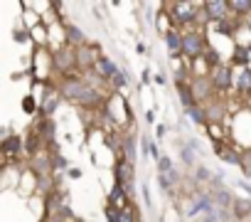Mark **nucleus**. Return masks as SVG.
Returning a JSON list of instances; mask_svg holds the SVG:
<instances>
[{"instance_id": "nucleus-28", "label": "nucleus", "mask_w": 251, "mask_h": 222, "mask_svg": "<svg viewBox=\"0 0 251 222\" xmlns=\"http://www.w3.org/2000/svg\"><path fill=\"white\" fill-rule=\"evenodd\" d=\"M170 170H175V166H173V158L163 153V156L158 158V173H160V175H168Z\"/></svg>"}, {"instance_id": "nucleus-7", "label": "nucleus", "mask_w": 251, "mask_h": 222, "mask_svg": "<svg viewBox=\"0 0 251 222\" xmlns=\"http://www.w3.org/2000/svg\"><path fill=\"white\" fill-rule=\"evenodd\" d=\"M190 84H192L195 99H197L200 104H209L212 99H217V89H214V84H212L209 77H195Z\"/></svg>"}, {"instance_id": "nucleus-35", "label": "nucleus", "mask_w": 251, "mask_h": 222, "mask_svg": "<svg viewBox=\"0 0 251 222\" xmlns=\"http://www.w3.org/2000/svg\"><path fill=\"white\" fill-rule=\"evenodd\" d=\"M192 222H217L214 217H209V215H200V217H195Z\"/></svg>"}, {"instance_id": "nucleus-25", "label": "nucleus", "mask_w": 251, "mask_h": 222, "mask_svg": "<svg viewBox=\"0 0 251 222\" xmlns=\"http://www.w3.org/2000/svg\"><path fill=\"white\" fill-rule=\"evenodd\" d=\"M249 52H251V50H249L246 45H236V47H234L231 64H239V67H244V69H246V67H249Z\"/></svg>"}, {"instance_id": "nucleus-21", "label": "nucleus", "mask_w": 251, "mask_h": 222, "mask_svg": "<svg viewBox=\"0 0 251 222\" xmlns=\"http://www.w3.org/2000/svg\"><path fill=\"white\" fill-rule=\"evenodd\" d=\"M229 10H231L234 18L244 20V18L251 15V0H229Z\"/></svg>"}, {"instance_id": "nucleus-1", "label": "nucleus", "mask_w": 251, "mask_h": 222, "mask_svg": "<svg viewBox=\"0 0 251 222\" xmlns=\"http://www.w3.org/2000/svg\"><path fill=\"white\" fill-rule=\"evenodd\" d=\"M57 89H59L62 99H67V101H72V104H76L81 109H99L103 104L99 89L94 84H89L81 74H72V77L59 79Z\"/></svg>"}, {"instance_id": "nucleus-16", "label": "nucleus", "mask_w": 251, "mask_h": 222, "mask_svg": "<svg viewBox=\"0 0 251 222\" xmlns=\"http://www.w3.org/2000/svg\"><path fill=\"white\" fill-rule=\"evenodd\" d=\"M182 37H185V32L182 30H168V35H165V45H168V50H170V55L173 57H177L180 59V55H182Z\"/></svg>"}, {"instance_id": "nucleus-3", "label": "nucleus", "mask_w": 251, "mask_h": 222, "mask_svg": "<svg viewBox=\"0 0 251 222\" xmlns=\"http://www.w3.org/2000/svg\"><path fill=\"white\" fill-rule=\"evenodd\" d=\"M76 69V50L64 45V47H54L52 50V72H59L62 79L72 77Z\"/></svg>"}, {"instance_id": "nucleus-37", "label": "nucleus", "mask_w": 251, "mask_h": 222, "mask_svg": "<svg viewBox=\"0 0 251 222\" xmlns=\"http://www.w3.org/2000/svg\"><path fill=\"white\" fill-rule=\"evenodd\" d=\"M153 79H155V84H165V77H163V74H155Z\"/></svg>"}, {"instance_id": "nucleus-8", "label": "nucleus", "mask_w": 251, "mask_h": 222, "mask_svg": "<svg viewBox=\"0 0 251 222\" xmlns=\"http://www.w3.org/2000/svg\"><path fill=\"white\" fill-rule=\"evenodd\" d=\"M23 151H25V139H23V136H5V139H3V156H5V168H8L10 163H18Z\"/></svg>"}, {"instance_id": "nucleus-36", "label": "nucleus", "mask_w": 251, "mask_h": 222, "mask_svg": "<svg viewBox=\"0 0 251 222\" xmlns=\"http://www.w3.org/2000/svg\"><path fill=\"white\" fill-rule=\"evenodd\" d=\"M23 106H25V111H35V101H32V99H25Z\"/></svg>"}, {"instance_id": "nucleus-38", "label": "nucleus", "mask_w": 251, "mask_h": 222, "mask_svg": "<svg viewBox=\"0 0 251 222\" xmlns=\"http://www.w3.org/2000/svg\"><path fill=\"white\" fill-rule=\"evenodd\" d=\"M50 222H59V220H57V217H54V220H50Z\"/></svg>"}, {"instance_id": "nucleus-13", "label": "nucleus", "mask_w": 251, "mask_h": 222, "mask_svg": "<svg viewBox=\"0 0 251 222\" xmlns=\"http://www.w3.org/2000/svg\"><path fill=\"white\" fill-rule=\"evenodd\" d=\"M64 42H67L69 47L79 50L81 45H86V35H84V30H81L79 25L67 23V25H64Z\"/></svg>"}, {"instance_id": "nucleus-12", "label": "nucleus", "mask_w": 251, "mask_h": 222, "mask_svg": "<svg viewBox=\"0 0 251 222\" xmlns=\"http://www.w3.org/2000/svg\"><path fill=\"white\" fill-rule=\"evenodd\" d=\"M202 106H204V111H207L209 124H222L224 116H229V114H226V104H224L222 96H217V99H212L209 104H202Z\"/></svg>"}, {"instance_id": "nucleus-18", "label": "nucleus", "mask_w": 251, "mask_h": 222, "mask_svg": "<svg viewBox=\"0 0 251 222\" xmlns=\"http://www.w3.org/2000/svg\"><path fill=\"white\" fill-rule=\"evenodd\" d=\"M234 89H236L239 94H244V96L251 94V69H249V67H246V69H239V72L234 74Z\"/></svg>"}, {"instance_id": "nucleus-24", "label": "nucleus", "mask_w": 251, "mask_h": 222, "mask_svg": "<svg viewBox=\"0 0 251 222\" xmlns=\"http://www.w3.org/2000/svg\"><path fill=\"white\" fill-rule=\"evenodd\" d=\"M30 37H32V40H35V42H37L42 50L50 45V32H47V28H45V25H35V28L30 30Z\"/></svg>"}, {"instance_id": "nucleus-20", "label": "nucleus", "mask_w": 251, "mask_h": 222, "mask_svg": "<svg viewBox=\"0 0 251 222\" xmlns=\"http://www.w3.org/2000/svg\"><path fill=\"white\" fill-rule=\"evenodd\" d=\"M231 215H234V220H249L251 217V200L249 197H234Z\"/></svg>"}, {"instance_id": "nucleus-9", "label": "nucleus", "mask_w": 251, "mask_h": 222, "mask_svg": "<svg viewBox=\"0 0 251 222\" xmlns=\"http://www.w3.org/2000/svg\"><path fill=\"white\" fill-rule=\"evenodd\" d=\"M214 153L224 161V163H229V166H239L241 168V161H244V153L234 146V143H226V141H217L214 143Z\"/></svg>"}, {"instance_id": "nucleus-14", "label": "nucleus", "mask_w": 251, "mask_h": 222, "mask_svg": "<svg viewBox=\"0 0 251 222\" xmlns=\"http://www.w3.org/2000/svg\"><path fill=\"white\" fill-rule=\"evenodd\" d=\"M94 72H96V77L101 79V82H113V77L118 74V67L108 59V57H99V62H96V67H94Z\"/></svg>"}, {"instance_id": "nucleus-11", "label": "nucleus", "mask_w": 251, "mask_h": 222, "mask_svg": "<svg viewBox=\"0 0 251 222\" xmlns=\"http://www.w3.org/2000/svg\"><path fill=\"white\" fill-rule=\"evenodd\" d=\"M32 131L52 148L54 146V121L50 119V116H40V119H35V124H32Z\"/></svg>"}, {"instance_id": "nucleus-33", "label": "nucleus", "mask_w": 251, "mask_h": 222, "mask_svg": "<svg viewBox=\"0 0 251 222\" xmlns=\"http://www.w3.org/2000/svg\"><path fill=\"white\" fill-rule=\"evenodd\" d=\"M165 134H168V126H163V124H158V126H155V136H158V139H163Z\"/></svg>"}, {"instance_id": "nucleus-2", "label": "nucleus", "mask_w": 251, "mask_h": 222, "mask_svg": "<svg viewBox=\"0 0 251 222\" xmlns=\"http://www.w3.org/2000/svg\"><path fill=\"white\" fill-rule=\"evenodd\" d=\"M207 47L209 45H207L204 30H187L185 32V37H182V55H185V59H190V62L202 59Z\"/></svg>"}, {"instance_id": "nucleus-17", "label": "nucleus", "mask_w": 251, "mask_h": 222, "mask_svg": "<svg viewBox=\"0 0 251 222\" xmlns=\"http://www.w3.org/2000/svg\"><path fill=\"white\" fill-rule=\"evenodd\" d=\"M209 197H212L214 207H219V210H231V205H234V197H231V193L226 188H214L209 193Z\"/></svg>"}, {"instance_id": "nucleus-26", "label": "nucleus", "mask_w": 251, "mask_h": 222, "mask_svg": "<svg viewBox=\"0 0 251 222\" xmlns=\"http://www.w3.org/2000/svg\"><path fill=\"white\" fill-rule=\"evenodd\" d=\"M180 161H182L187 168H197V151H195L190 143H185L182 151H180Z\"/></svg>"}, {"instance_id": "nucleus-27", "label": "nucleus", "mask_w": 251, "mask_h": 222, "mask_svg": "<svg viewBox=\"0 0 251 222\" xmlns=\"http://www.w3.org/2000/svg\"><path fill=\"white\" fill-rule=\"evenodd\" d=\"M192 180H195L197 185H204V183H209V185H212V180H214V173H212L207 166H197V168H195V175H192Z\"/></svg>"}, {"instance_id": "nucleus-5", "label": "nucleus", "mask_w": 251, "mask_h": 222, "mask_svg": "<svg viewBox=\"0 0 251 222\" xmlns=\"http://www.w3.org/2000/svg\"><path fill=\"white\" fill-rule=\"evenodd\" d=\"M99 57H101V50L96 47V45H81L79 50H76V67H79V74H86V72H94V67H96V62H99Z\"/></svg>"}, {"instance_id": "nucleus-34", "label": "nucleus", "mask_w": 251, "mask_h": 222, "mask_svg": "<svg viewBox=\"0 0 251 222\" xmlns=\"http://www.w3.org/2000/svg\"><path fill=\"white\" fill-rule=\"evenodd\" d=\"M236 188H241V190H246V193L251 195V183H246V180H239V183H236Z\"/></svg>"}, {"instance_id": "nucleus-29", "label": "nucleus", "mask_w": 251, "mask_h": 222, "mask_svg": "<svg viewBox=\"0 0 251 222\" xmlns=\"http://www.w3.org/2000/svg\"><path fill=\"white\" fill-rule=\"evenodd\" d=\"M106 220H108V222H121V210L113 207V205H108V207H106Z\"/></svg>"}, {"instance_id": "nucleus-31", "label": "nucleus", "mask_w": 251, "mask_h": 222, "mask_svg": "<svg viewBox=\"0 0 251 222\" xmlns=\"http://www.w3.org/2000/svg\"><path fill=\"white\" fill-rule=\"evenodd\" d=\"M126 82H128V79H126V72H121V69H118V74L113 77V82H111V84H113L116 89H123V86H126Z\"/></svg>"}, {"instance_id": "nucleus-4", "label": "nucleus", "mask_w": 251, "mask_h": 222, "mask_svg": "<svg viewBox=\"0 0 251 222\" xmlns=\"http://www.w3.org/2000/svg\"><path fill=\"white\" fill-rule=\"evenodd\" d=\"M234 69H231V64H226V62H222L219 67H214L212 69V74H209V79H212V84H214V89H217V94H224V91H229V89H234Z\"/></svg>"}, {"instance_id": "nucleus-6", "label": "nucleus", "mask_w": 251, "mask_h": 222, "mask_svg": "<svg viewBox=\"0 0 251 222\" xmlns=\"http://www.w3.org/2000/svg\"><path fill=\"white\" fill-rule=\"evenodd\" d=\"M202 8H204L207 23H212V25H219V23L234 18L229 10V3H224V0H207V3H202Z\"/></svg>"}, {"instance_id": "nucleus-19", "label": "nucleus", "mask_w": 251, "mask_h": 222, "mask_svg": "<svg viewBox=\"0 0 251 222\" xmlns=\"http://www.w3.org/2000/svg\"><path fill=\"white\" fill-rule=\"evenodd\" d=\"M45 146H47V143H45V141H42L32 129H30V131H27V136H25V153H27L30 158H35L37 153H42V148H45Z\"/></svg>"}, {"instance_id": "nucleus-23", "label": "nucleus", "mask_w": 251, "mask_h": 222, "mask_svg": "<svg viewBox=\"0 0 251 222\" xmlns=\"http://www.w3.org/2000/svg\"><path fill=\"white\" fill-rule=\"evenodd\" d=\"M187 116H190V121H192V124H197V126H204V129L209 126L207 111H204V106H202V104H197L195 109H190V111H187Z\"/></svg>"}, {"instance_id": "nucleus-22", "label": "nucleus", "mask_w": 251, "mask_h": 222, "mask_svg": "<svg viewBox=\"0 0 251 222\" xmlns=\"http://www.w3.org/2000/svg\"><path fill=\"white\" fill-rule=\"evenodd\" d=\"M118 141H121V153H123V158L136 161V136H133V134H126V136H121Z\"/></svg>"}, {"instance_id": "nucleus-15", "label": "nucleus", "mask_w": 251, "mask_h": 222, "mask_svg": "<svg viewBox=\"0 0 251 222\" xmlns=\"http://www.w3.org/2000/svg\"><path fill=\"white\" fill-rule=\"evenodd\" d=\"M175 89H177V96H180V104L185 106V111H190V109H195L200 101L195 99V91H192V84L190 82H182V84H175Z\"/></svg>"}, {"instance_id": "nucleus-32", "label": "nucleus", "mask_w": 251, "mask_h": 222, "mask_svg": "<svg viewBox=\"0 0 251 222\" xmlns=\"http://www.w3.org/2000/svg\"><path fill=\"white\" fill-rule=\"evenodd\" d=\"M27 37H30V32H25V30H15V42H27Z\"/></svg>"}, {"instance_id": "nucleus-10", "label": "nucleus", "mask_w": 251, "mask_h": 222, "mask_svg": "<svg viewBox=\"0 0 251 222\" xmlns=\"http://www.w3.org/2000/svg\"><path fill=\"white\" fill-rule=\"evenodd\" d=\"M30 170L37 175V178H45V175H54V163H52V156L47 151L37 153L35 158H30Z\"/></svg>"}, {"instance_id": "nucleus-30", "label": "nucleus", "mask_w": 251, "mask_h": 222, "mask_svg": "<svg viewBox=\"0 0 251 222\" xmlns=\"http://www.w3.org/2000/svg\"><path fill=\"white\" fill-rule=\"evenodd\" d=\"M241 173H244L246 178H251V151H246V153H244V161H241Z\"/></svg>"}]
</instances>
